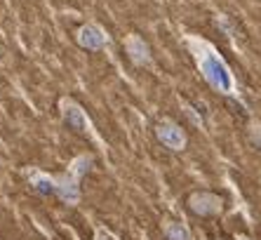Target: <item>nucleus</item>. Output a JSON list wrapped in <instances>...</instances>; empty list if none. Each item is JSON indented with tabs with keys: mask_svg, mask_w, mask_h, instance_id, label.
Here are the masks:
<instances>
[{
	"mask_svg": "<svg viewBox=\"0 0 261 240\" xmlns=\"http://www.w3.org/2000/svg\"><path fill=\"white\" fill-rule=\"evenodd\" d=\"M62 195H64V198H69V200H76V198H78V193H76V188H73V186H64Z\"/></svg>",
	"mask_w": 261,
	"mask_h": 240,
	"instance_id": "4",
	"label": "nucleus"
},
{
	"mask_svg": "<svg viewBox=\"0 0 261 240\" xmlns=\"http://www.w3.org/2000/svg\"><path fill=\"white\" fill-rule=\"evenodd\" d=\"M167 233H169V238L172 240H188V233H186L184 228H179V226H172Z\"/></svg>",
	"mask_w": 261,
	"mask_h": 240,
	"instance_id": "3",
	"label": "nucleus"
},
{
	"mask_svg": "<svg viewBox=\"0 0 261 240\" xmlns=\"http://www.w3.org/2000/svg\"><path fill=\"white\" fill-rule=\"evenodd\" d=\"M80 40H83V45H87V47H99L101 45V38L97 36V31H94V29H83V36H80Z\"/></svg>",
	"mask_w": 261,
	"mask_h": 240,
	"instance_id": "1",
	"label": "nucleus"
},
{
	"mask_svg": "<svg viewBox=\"0 0 261 240\" xmlns=\"http://www.w3.org/2000/svg\"><path fill=\"white\" fill-rule=\"evenodd\" d=\"M38 188L47 193V191H52V181H47V179H40V181H38Z\"/></svg>",
	"mask_w": 261,
	"mask_h": 240,
	"instance_id": "5",
	"label": "nucleus"
},
{
	"mask_svg": "<svg viewBox=\"0 0 261 240\" xmlns=\"http://www.w3.org/2000/svg\"><path fill=\"white\" fill-rule=\"evenodd\" d=\"M160 137L165 141H167L169 146H174V148H179L181 146V144H184V137H181V134H179V132H169V130H160Z\"/></svg>",
	"mask_w": 261,
	"mask_h": 240,
	"instance_id": "2",
	"label": "nucleus"
}]
</instances>
